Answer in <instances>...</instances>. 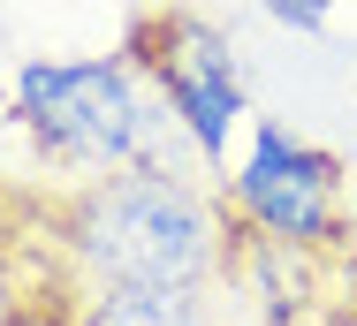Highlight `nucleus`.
<instances>
[{
  "mask_svg": "<svg viewBox=\"0 0 357 326\" xmlns=\"http://www.w3.org/2000/svg\"><path fill=\"white\" fill-rule=\"evenodd\" d=\"M15 122L54 167H76L84 183L91 175H130V167H167L175 175V160L160 152V137L175 122L160 114L152 84L122 54L31 61L15 76Z\"/></svg>",
  "mask_w": 357,
  "mask_h": 326,
  "instance_id": "2",
  "label": "nucleus"
},
{
  "mask_svg": "<svg viewBox=\"0 0 357 326\" xmlns=\"http://www.w3.org/2000/svg\"><path fill=\"white\" fill-rule=\"evenodd\" d=\"M342 311H350V319H357V288H350V296H342Z\"/></svg>",
  "mask_w": 357,
  "mask_h": 326,
  "instance_id": "10",
  "label": "nucleus"
},
{
  "mask_svg": "<svg viewBox=\"0 0 357 326\" xmlns=\"http://www.w3.org/2000/svg\"><path fill=\"white\" fill-rule=\"evenodd\" d=\"M319 326H357V319L342 311V304H327V311H319Z\"/></svg>",
  "mask_w": 357,
  "mask_h": 326,
  "instance_id": "9",
  "label": "nucleus"
},
{
  "mask_svg": "<svg viewBox=\"0 0 357 326\" xmlns=\"http://www.w3.org/2000/svg\"><path fill=\"white\" fill-rule=\"evenodd\" d=\"M76 326H220L213 288H91Z\"/></svg>",
  "mask_w": 357,
  "mask_h": 326,
  "instance_id": "5",
  "label": "nucleus"
},
{
  "mask_svg": "<svg viewBox=\"0 0 357 326\" xmlns=\"http://www.w3.org/2000/svg\"><path fill=\"white\" fill-rule=\"evenodd\" d=\"M15 304H38V296H15V273L0 265V311H15Z\"/></svg>",
  "mask_w": 357,
  "mask_h": 326,
  "instance_id": "8",
  "label": "nucleus"
},
{
  "mask_svg": "<svg viewBox=\"0 0 357 326\" xmlns=\"http://www.w3.org/2000/svg\"><path fill=\"white\" fill-rule=\"evenodd\" d=\"M259 8L289 31H327V15H335V0H259Z\"/></svg>",
  "mask_w": 357,
  "mask_h": 326,
  "instance_id": "6",
  "label": "nucleus"
},
{
  "mask_svg": "<svg viewBox=\"0 0 357 326\" xmlns=\"http://www.w3.org/2000/svg\"><path fill=\"white\" fill-rule=\"evenodd\" d=\"M122 61L152 84V99L167 107V122L190 137V152L220 167L228 160V130L243 122V68L228 31H213L190 8H144L122 38Z\"/></svg>",
  "mask_w": 357,
  "mask_h": 326,
  "instance_id": "4",
  "label": "nucleus"
},
{
  "mask_svg": "<svg viewBox=\"0 0 357 326\" xmlns=\"http://www.w3.org/2000/svg\"><path fill=\"white\" fill-rule=\"evenodd\" d=\"M46 235L84 296L91 288H213L220 273H236V220L220 190L167 167L76 183L69 197L46 205Z\"/></svg>",
  "mask_w": 357,
  "mask_h": 326,
  "instance_id": "1",
  "label": "nucleus"
},
{
  "mask_svg": "<svg viewBox=\"0 0 357 326\" xmlns=\"http://www.w3.org/2000/svg\"><path fill=\"white\" fill-rule=\"evenodd\" d=\"M0 326H76V304H15V311H0Z\"/></svg>",
  "mask_w": 357,
  "mask_h": 326,
  "instance_id": "7",
  "label": "nucleus"
},
{
  "mask_svg": "<svg viewBox=\"0 0 357 326\" xmlns=\"http://www.w3.org/2000/svg\"><path fill=\"white\" fill-rule=\"evenodd\" d=\"M220 205L251 243H274V251H296V258L335 251L350 235V220H342V160L304 144L282 122L251 130L243 167L220 175Z\"/></svg>",
  "mask_w": 357,
  "mask_h": 326,
  "instance_id": "3",
  "label": "nucleus"
}]
</instances>
